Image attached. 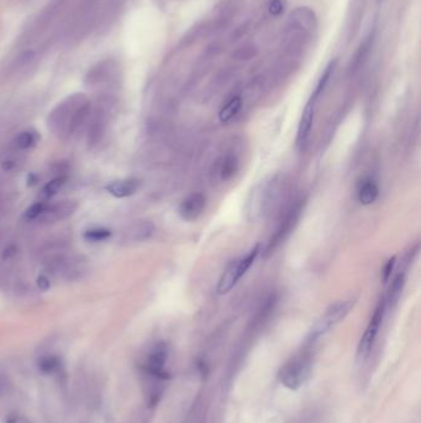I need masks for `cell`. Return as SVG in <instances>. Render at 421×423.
<instances>
[{
    "mask_svg": "<svg viewBox=\"0 0 421 423\" xmlns=\"http://www.w3.org/2000/svg\"><path fill=\"white\" fill-rule=\"evenodd\" d=\"M259 253L261 247L259 244L255 245L245 256L235 260L231 265L224 272L223 276L219 280L217 291L219 295H225L234 289L236 285L239 284L241 278L246 275V272L250 270V267L255 264Z\"/></svg>",
    "mask_w": 421,
    "mask_h": 423,
    "instance_id": "cell-6",
    "label": "cell"
},
{
    "mask_svg": "<svg viewBox=\"0 0 421 423\" xmlns=\"http://www.w3.org/2000/svg\"><path fill=\"white\" fill-rule=\"evenodd\" d=\"M358 200L363 206H369L374 203L379 196V188L376 182L372 180H368L361 183V186L358 188Z\"/></svg>",
    "mask_w": 421,
    "mask_h": 423,
    "instance_id": "cell-13",
    "label": "cell"
},
{
    "mask_svg": "<svg viewBox=\"0 0 421 423\" xmlns=\"http://www.w3.org/2000/svg\"><path fill=\"white\" fill-rule=\"evenodd\" d=\"M17 251H18V249H17L15 245H9V247L3 251V259H4V260L12 259V256L17 254Z\"/></svg>",
    "mask_w": 421,
    "mask_h": 423,
    "instance_id": "cell-29",
    "label": "cell"
},
{
    "mask_svg": "<svg viewBox=\"0 0 421 423\" xmlns=\"http://www.w3.org/2000/svg\"><path fill=\"white\" fill-rule=\"evenodd\" d=\"M111 236V231L104 228H96V229L87 230L85 238L89 242H102L107 240Z\"/></svg>",
    "mask_w": 421,
    "mask_h": 423,
    "instance_id": "cell-22",
    "label": "cell"
},
{
    "mask_svg": "<svg viewBox=\"0 0 421 423\" xmlns=\"http://www.w3.org/2000/svg\"><path fill=\"white\" fill-rule=\"evenodd\" d=\"M91 103L85 94H72L62 101L48 115V127L56 135L66 138L85 121Z\"/></svg>",
    "mask_w": 421,
    "mask_h": 423,
    "instance_id": "cell-2",
    "label": "cell"
},
{
    "mask_svg": "<svg viewBox=\"0 0 421 423\" xmlns=\"http://www.w3.org/2000/svg\"><path fill=\"white\" fill-rule=\"evenodd\" d=\"M39 135L34 130H26L23 133L19 134L15 139V145L18 149L25 150V149H30L32 146L36 145Z\"/></svg>",
    "mask_w": 421,
    "mask_h": 423,
    "instance_id": "cell-19",
    "label": "cell"
},
{
    "mask_svg": "<svg viewBox=\"0 0 421 423\" xmlns=\"http://www.w3.org/2000/svg\"><path fill=\"white\" fill-rule=\"evenodd\" d=\"M316 101L318 99L312 96L307 105H305V108L303 110V114H301V121H299V125H298V134H296V145L299 146L301 149L305 147L307 140L310 138Z\"/></svg>",
    "mask_w": 421,
    "mask_h": 423,
    "instance_id": "cell-9",
    "label": "cell"
},
{
    "mask_svg": "<svg viewBox=\"0 0 421 423\" xmlns=\"http://www.w3.org/2000/svg\"><path fill=\"white\" fill-rule=\"evenodd\" d=\"M114 76V62L105 61V62H102L98 66L91 68L88 73V76H87V82H88V85H98L107 82V81H111Z\"/></svg>",
    "mask_w": 421,
    "mask_h": 423,
    "instance_id": "cell-12",
    "label": "cell"
},
{
    "mask_svg": "<svg viewBox=\"0 0 421 423\" xmlns=\"http://www.w3.org/2000/svg\"><path fill=\"white\" fill-rule=\"evenodd\" d=\"M256 54L255 46H244L235 52L234 56L237 60H250Z\"/></svg>",
    "mask_w": 421,
    "mask_h": 423,
    "instance_id": "cell-24",
    "label": "cell"
},
{
    "mask_svg": "<svg viewBox=\"0 0 421 423\" xmlns=\"http://www.w3.org/2000/svg\"><path fill=\"white\" fill-rule=\"evenodd\" d=\"M335 61L334 62H331L329 66L326 67L325 72L324 74L321 76V79H320L319 82H318V85H316V88H315V91L313 93V97L318 98L320 97V94L323 93V92L325 91L326 85L329 83V81H330L331 76H332V73H334V68H335Z\"/></svg>",
    "mask_w": 421,
    "mask_h": 423,
    "instance_id": "cell-20",
    "label": "cell"
},
{
    "mask_svg": "<svg viewBox=\"0 0 421 423\" xmlns=\"http://www.w3.org/2000/svg\"><path fill=\"white\" fill-rule=\"evenodd\" d=\"M205 205H206V200H205L204 194H189L188 197L182 200L180 208H178V213L182 219L187 222H194L203 214Z\"/></svg>",
    "mask_w": 421,
    "mask_h": 423,
    "instance_id": "cell-8",
    "label": "cell"
},
{
    "mask_svg": "<svg viewBox=\"0 0 421 423\" xmlns=\"http://www.w3.org/2000/svg\"><path fill=\"white\" fill-rule=\"evenodd\" d=\"M108 125V114L102 108H96L91 115L88 127V143L89 146H96L102 141Z\"/></svg>",
    "mask_w": 421,
    "mask_h": 423,
    "instance_id": "cell-10",
    "label": "cell"
},
{
    "mask_svg": "<svg viewBox=\"0 0 421 423\" xmlns=\"http://www.w3.org/2000/svg\"><path fill=\"white\" fill-rule=\"evenodd\" d=\"M14 167H15V161H12V160H6L1 163V169H6V171H12Z\"/></svg>",
    "mask_w": 421,
    "mask_h": 423,
    "instance_id": "cell-30",
    "label": "cell"
},
{
    "mask_svg": "<svg viewBox=\"0 0 421 423\" xmlns=\"http://www.w3.org/2000/svg\"><path fill=\"white\" fill-rule=\"evenodd\" d=\"M355 300H343L332 303L329 309H326L325 313L320 317L319 320L315 322L312 331L305 340V344L315 345L323 336L326 333L330 332L334 327L337 326L340 322H343L351 309L355 306Z\"/></svg>",
    "mask_w": 421,
    "mask_h": 423,
    "instance_id": "cell-4",
    "label": "cell"
},
{
    "mask_svg": "<svg viewBox=\"0 0 421 423\" xmlns=\"http://www.w3.org/2000/svg\"><path fill=\"white\" fill-rule=\"evenodd\" d=\"M78 208V203L74 200H62L57 202L52 206H46L43 214L40 216V220L45 223H56L60 220H65L72 217Z\"/></svg>",
    "mask_w": 421,
    "mask_h": 423,
    "instance_id": "cell-7",
    "label": "cell"
},
{
    "mask_svg": "<svg viewBox=\"0 0 421 423\" xmlns=\"http://www.w3.org/2000/svg\"><path fill=\"white\" fill-rule=\"evenodd\" d=\"M313 345L304 344L298 354L283 364L278 371V380L292 391L301 389L307 382L313 368Z\"/></svg>",
    "mask_w": 421,
    "mask_h": 423,
    "instance_id": "cell-3",
    "label": "cell"
},
{
    "mask_svg": "<svg viewBox=\"0 0 421 423\" xmlns=\"http://www.w3.org/2000/svg\"><path fill=\"white\" fill-rule=\"evenodd\" d=\"M45 208H46V205H45V203H43V202H37L35 205H32V206L28 208V211L25 213V217L28 218V219H36V218H40V216H41L43 211H45Z\"/></svg>",
    "mask_w": 421,
    "mask_h": 423,
    "instance_id": "cell-23",
    "label": "cell"
},
{
    "mask_svg": "<svg viewBox=\"0 0 421 423\" xmlns=\"http://www.w3.org/2000/svg\"><path fill=\"white\" fill-rule=\"evenodd\" d=\"M140 181L136 178H124L109 183L107 191L116 198L130 197L139 191Z\"/></svg>",
    "mask_w": 421,
    "mask_h": 423,
    "instance_id": "cell-11",
    "label": "cell"
},
{
    "mask_svg": "<svg viewBox=\"0 0 421 423\" xmlns=\"http://www.w3.org/2000/svg\"><path fill=\"white\" fill-rule=\"evenodd\" d=\"M385 312H387V305H385V300H382L374 309V315L371 317V320L368 322L367 327H366V329H365V332L360 339V343L357 347V353H356L357 363H366L371 357V353L374 351L376 340L378 338L380 327H382L383 320H385Z\"/></svg>",
    "mask_w": 421,
    "mask_h": 423,
    "instance_id": "cell-5",
    "label": "cell"
},
{
    "mask_svg": "<svg viewBox=\"0 0 421 423\" xmlns=\"http://www.w3.org/2000/svg\"><path fill=\"white\" fill-rule=\"evenodd\" d=\"M169 347L166 343H157L141 365L144 378L146 401L150 407L156 406L162 398L167 381L171 378L169 370Z\"/></svg>",
    "mask_w": 421,
    "mask_h": 423,
    "instance_id": "cell-1",
    "label": "cell"
},
{
    "mask_svg": "<svg viewBox=\"0 0 421 423\" xmlns=\"http://www.w3.org/2000/svg\"><path fill=\"white\" fill-rule=\"evenodd\" d=\"M153 230H155V227L151 222H147V220L138 222L133 224V228L130 229V236L135 242H142V240L149 239L153 234Z\"/></svg>",
    "mask_w": 421,
    "mask_h": 423,
    "instance_id": "cell-16",
    "label": "cell"
},
{
    "mask_svg": "<svg viewBox=\"0 0 421 423\" xmlns=\"http://www.w3.org/2000/svg\"><path fill=\"white\" fill-rule=\"evenodd\" d=\"M65 183H66V177H63V176L51 180V181L47 182V185L43 187V196H45V197H52V196H54V194L60 191L61 188L63 187Z\"/></svg>",
    "mask_w": 421,
    "mask_h": 423,
    "instance_id": "cell-21",
    "label": "cell"
},
{
    "mask_svg": "<svg viewBox=\"0 0 421 423\" xmlns=\"http://www.w3.org/2000/svg\"><path fill=\"white\" fill-rule=\"evenodd\" d=\"M283 8L284 6H283L282 0H272L271 4L268 6L270 12L273 15H279L283 12Z\"/></svg>",
    "mask_w": 421,
    "mask_h": 423,
    "instance_id": "cell-26",
    "label": "cell"
},
{
    "mask_svg": "<svg viewBox=\"0 0 421 423\" xmlns=\"http://www.w3.org/2000/svg\"><path fill=\"white\" fill-rule=\"evenodd\" d=\"M394 266H396V258H391L385 264V269H383V280H385V282L391 278V272L394 270Z\"/></svg>",
    "mask_w": 421,
    "mask_h": 423,
    "instance_id": "cell-25",
    "label": "cell"
},
{
    "mask_svg": "<svg viewBox=\"0 0 421 423\" xmlns=\"http://www.w3.org/2000/svg\"><path fill=\"white\" fill-rule=\"evenodd\" d=\"M37 365H39L40 371L45 375L60 374L63 369V364H62L61 358L54 354H48V355L40 358Z\"/></svg>",
    "mask_w": 421,
    "mask_h": 423,
    "instance_id": "cell-14",
    "label": "cell"
},
{
    "mask_svg": "<svg viewBox=\"0 0 421 423\" xmlns=\"http://www.w3.org/2000/svg\"><path fill=\"white\" fill-rule=\"evenodd\" d=\"M241 105H242V101H241L240 97L231 98L229 102L224 105L222 110H220V113H219L220 121L222 123H228V121H231L239 113Z\"/></svg>",
    "mask_w": 421,
    "mask_h": 423,
    "instance_id": "cell-17",
    "label": "cell"
},
{
    "mask_svg": "<svg viewBox=\"0 0 421 423\" xmlns=\"http://www.w3.org/2000/svg\"><path fill=\"white\" fill-rule=\"evenodd\" d=\"M239 169V161L235 156H226L224 158V161L220 165V169H219V174H220V178L222 180H229L233 176L235 175V172Z\"/></svg>",
    "mask_w": 421,
    "mask_h": 423,
    "instance_id": "cell-18",
    "label": "cell"
},
{
    "mask_svg": "<svg viewBox=\"0 0 421 423\" xmlns=\"http://www.w3.org/2000/svg\"><path fill=\"white\" fill-rule=\"evenodd\" d=\"M404 285H405V275L403 272H399L396 278H393V281L389 286V291H388V295L385 298V305L387 307L388 306H393L398 302V300L402 296V292L404 290Z\"/></svg>",
    "mask_w": 421,
    "mask_h": 423,
    "instance_id": "cell-15",
    "label": "cell"
},
{
    "mask_svg": "<svg viewBox=\"0 0 421 423\" xmlns=\"http://www.w3.org/2000/svg\"><path fill=\"white\" fill-rule=\"evenodd\" d=\"M96 3H98V0H85L83 6H82V14L88 15L91 10H93V8L96 6Z\"/></svg>",
    "mask_w": 421,
    "mask_h": 423,
    "instance_id": "cell-27",
    "label": "cell"
},
{
    "mask_svg": "<svg viewBox=\"0 0 421 423\" xmlns=\"http://www.w3.org/2000/svg\"><path fill=\"white\" fill-rule=\"evenodd\" d=\"M37 286H39V289L41 291H47L50 289V286H51V282H50V280L45 275H41L40 278H37Z\"/></svg>",
    "mask_w": 421,
    "mask_h": 423,
    "instance_id": "cell-28",
    "label": "cell"
},
{
    "mask_svg": "<svg viewBox=\"0 0 421 423\" xmlns=\"http://www.w3.org/2000/svg\"><path fill=\"white\" fill-rule=\"evenodd\" d=\"M6 423H17V420H15V418H9V420L6 421Z\"/></svg>",
    "mask_w": 421,
    "mask_h": 423,
    "instance_id": "cell-31",
    "label": "cell"
}]
</instances>
